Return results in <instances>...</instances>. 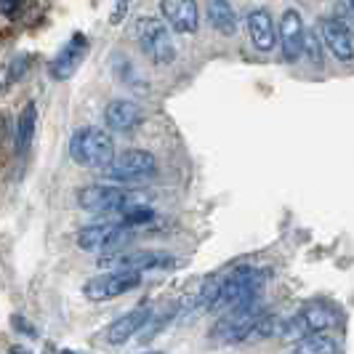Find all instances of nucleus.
Returning a JSON list of instances; mask_svg holds the SVG:
<instances>
[{"instance_id": "a878e982", "label": "nucleus", "mask_w": 354, "mask_h": 354, "mask_svg": "<svg viewBox=\"0 0 354 354\" xmlns=\"http://www.w3.org/2000/svg\"><path fill=\"white\" fill-rule=\"evenodd\" d=\"M14 325H17L19 330H24V333H30V336H35V328H32V325H30V322H27V319L24 317H14Z\"/></svg>"}, {"instance_id": "7c9ffc66", "label": "nucleus", "mask_w": 354, "mask_h": 354, "mask_svg": "<svg viewBox=\"0 0 354 354\" xmlns=\"http://www.w3.org/2000/svg\"><path fill=\"white\" fill-rule=\"evenodd\" d=\"M147 354H160V352H147Z\"/></svg>"}, {"instance_id": "4468645a", "label": "nucleus", "mask_w": 354, "mask_h": 354, "mask_svg": "<svg viewBox=\"0 0 354 354\" xmlns=\"http://www.w3.org/2000/svg\"><path fill=\"white\" fill-rule=\"evenodd\" d=\"M142 106L131 99H115L106 104L104 120L109 131H118V133H131L142 125Z\"/></svg>"}, {"instance_id": "9b49d317", "label": "nucleus", "mask_w": 354, "mask_h": 354, "mask_svg": "<svg viewBox=\"0 0 354 354\" xmlns=\"http://www.w3.org/2000/svg\"><path fill=\"white\" fill-rule=\"evenodd\" d=\"M319 35H322L325 48L333 53L338 62H352L354 59L352 30H346V24L338 17H322V21H319Z\"/></svg>"}, {"instance_id": "4be33fe9", "label": "nucleus", "mask_w": 354, "mask_h": 354, "mask_svg": "<svg viewBox=\"0 0 354 354\" xmlns=\"http://www.w3.org/2000/svg\"><path fill=\"white\" fill-rule=\"evenodd\" d=\"M322 35L317 30H306V37H304V56L312 62V64H322Z\"/></svg>"}, {"instance_id": "39448f33", "label": "nucleus", "mask_w": 354, "mask_h": 354, "mask_svg": "<svg viewBox=\"0 0 354 354\" xmlns=\"http://www.w3.org/2000/svg\"><path fill=\"white\" fill-rule=\"evenodd\" d=\"M139 46L158 67H165L176 59V46L168 35V24L158 17H144L139 21Z\"/></svg>"}, {"instance_id": "aec40b11", "label": "nucleus", "mask_w": 354, "mask_h": 354, "mask_svg": "<svg viewBox=\"0 0 354 354\" xmlns=\"http://www.w3.org/2000/svg\"><path fill=\"white\" fill-rule=\"evenodd\" d=\"M338 344L336 338H330L328 333H315V336H304L301 341L293 344L290 354H336Z\"/></svg>"}, {"instance_id": "f257e3e1", "label": "nucleus", "mask_w": 354, "mask_h": 354, "mask_svg": "<svg viewBox=\"0 0 354 354\" xmlns=\"http://www.w3.org/2000/svg\"><path fill=\"white\" fill-rule=\"evenodd\" d=\"M70 158L77 165L106 171L115 162V142L104 128H80L70 139Z\"/></svg>"}, {"instance_id": "bb28decb", "label": "nucleus", "mask_w": 354, "mask_h": 354, "mask_svg": "<svg viewBox=\"0 0 354 354\" xmlns=\"http://www.w3.org/2000/svg\"><path fill=\"white\" fill-rule=\"evenodd\" d=\"M0 8H3L6 14H11V11H17V8H21V6H19V3H11V0H3V3H0Z\"/></svg>"}, {"instance_id": "2eb2a0df", "label": "nucleus", "mask_w": 354, "mask_h": 354, "mask_svg": "<svg viewBox=\"0 0 354 354\" xmlns=\"http://www.w3.org/2000/svg\"><path fill=\"white\" fill-rule=\"evenodd\" d=\"M245 21H248V35H250L253 48H259V51H272L274 43L280 40V32L274 30L272 14H269L266 8H253Z\"/></svg>"}, {"instance_id": "f8f14e48", "label": "nucleus", "mask_w": 354, "mask_h": 354, "mask_svg": "<svg viewBox=\"0 0 354 354\" xmlns=\"http://www.w3.org/2000/svg\"><path fill=\"white\" fill-rule=\"evenodd\" d=\"M149 319H152V309L149 306H136V309L125 312L123 317H118L106 328L104 341L109 346H123L125 341H131L136 333H142Z\"/></svg>"}, {"instance_id": "20e7f679", "label": "nucleus", "mask_w": 354, "mask_h": 354, "mask_svg": "<svg viewBox=\"0 0 354 354\" xmlns=\"http://www.w3.org/2000/svg\"><path fill=\"white\" fill-rule=\"evenodd\" d=\"M77 205L88 213H125L144 203L133 189H118L109 184H88V187L77 189Z\"/></svg>"}, {"instance_id": "0eeeda50", "label": "nucleus", "mask_w": 354, "mask_h": 354, "mask_svg": "<svg viewBox=\"0 0 354 354\" xmlns=\"http://www.w3.org/2000/svg\"><path fill=\"white\" fill-rule=\"evenodd\" d=\"M158 174V160L147 149H125L123 155H118L115 162L104 171V176L120 184H136L147 181Z\"/></svg>"}, {"instance_id": "f03ea898", "label": "nucleus", "mask_w": 354, "mask_h": 354, "mask_svg": "<svg viewBox=\"0 0 354 354\" xmlns=\"http://www.w3.org/2000/svg\"><path fill=\"white\" fill-rule=\"evenodd\" d=\"M264 283H266L264 269L237 266V269H232L230 274H224L218 299L213 301L211 309L213 312H218V309H234V306L250 301V299H259V290H261Z\"/></svg>"}, {"instance_id": "a211bd4d", "label": "nucleus", "mask_w": 354, "mask_h": 354, "mask_svg": "<svg viewBox=\"0 0 354 354\" xmlns=\"http://www.w3.org/2000/svg\"><path fill=\"white\" fill-rule=\"evenodd\" d=\"M35 131H37V106L35 102L21 109L17 120V136H14V144H17V155H24L30 147H32V139H35Z\"/></svg>"}, {"instance_id": "ddd939ff", "label": "nucleus", "mask_w": 354, "mask_h": 354, "mask_svg": "<svg viewBox=\"0 0 354 354\" xmlns=\"http://www.w3.org/2000/svg\"><path fill=\"white\" fill-rule=\"evenodd\" d=\"M280 48H283L285 62H296L299 56H304V37H306V27L304 19L296 8H288L280 19Z\"/></svg>"}, {"instance_id": "c85d7f7f", "label": "nucleus", "mask_w": 354, "mask_h": 354, "mask_svg": "<svg viewBox=\"0 0 354 354\" xmlns=\"http://www.w3.org/2000/svg\"><path fill=\"white\" fill-rule=\"evenodd\" d=\"M349 11H352V14H354V3H349Z\"/></svg>"}, {"instance_id": "f3484780", "label": "nucleus", "mask_w": 354, "mask_h": 354, "mask_svg": "<svg viewBox=\"0 0 354 354\" xmlns=\"http://www.w3.org/2000/svg\"><path fill=\"white\" fill-rule=\"evenodd\" d=\"M333 325H336V312L328 309L325 304H309L301 315H299V328H301L306 336L325 333Z\"/></svg>"}, {"instance_id": "9d476101", "label": "nucleus", "mask_w": 354, "mask_h": 354, "mask_svg": "<svg viewBox=\"0 0 354 354\" xmlns=\"http://www.w3.org/2000/svg\"><path fill=\"white\" fill-rule=\"evenodd\" d=\"M160 11L162 21L178 35H192L200 27V6L192 0H162Z\"/></svg>"}, {"instance_id": "6e6552de", "label": "nucleus", "mask_w": 354, "mask_h": 354, "mask_svg": "<svg viewBox=\"0 0 354 354\" xmlns=\"http://www.w3.org/2000/svg\"><path fill=\"white\" fill-rule=\"evenodd\" d=\"M139 285H142V274H136V272H104L99 277H91L88 283L83 285V293L91 301H112Z\"/></svg>"}, {"instance_id": "423d86ee", "label": "nucleus", "mask_w": 354, "mask_h": 354, "mask_svg": "<svg viewBox=\"0 0 354 354\" xmlns=\"http://www.w3.org/2000/svg\"><path fill=\"white\" fill-rule=\"evenodd\" d=\"M176 264V259L171 253L162 250H120V253H104L99 259V266H106L109 272H149V269H168Z\"/></svg>"}, {"instance_id": "7ed1b4c3", "label": "nucleus", "mask_w": 354, "mask_h": 354, "mask_svg": "<svg viewBox=\"0 0 354 354\" xmlns=\"http://www.w3.org/2000/svg\"><path fill=\"white\" fill-rule=\"evenodd\" d=\"M266 315V309L259 304V299H250V301L240 304L234 309H227L224 317H218V322L213 325L211 338L213 341H221V344H237V341H245L248 333L253 330V325Z\"/></svg>"}, {"instance_id": "5701e85b", "label": "nucleus", "mask_w": 354, "mask_h": 354, "mask_svg": "<svg viewBox=\"0 0 354 354\" xmlns=\"http://www.w3.org/2000/svg\"><path fill=\"white\" fill-rule=\"evenodd\" d=\"M155 218V208H149L147 203L144 205H136V208H131V211L123 213V224L125 227H142V224H147V221H152Z\"/></svg>"}, {"instance_id": "b1692460", "label": "nucleus", "mask_w": 354, "mask_h": 354, "mask_svg": "<svg viewBox=\"0 0 354 354\" xmlns=\"http://www.w3.org/2000/svg\"><path fill=\"white\" fill-rule=\"evenodd\" d=\"M30 64H32V62H30V56H17V59L11 62V67H8V75H6V80H8V83H14L17 77L21 80V77L27 75V70H30Z\"/></svg>"}, {"instance_id": "412c9836", "label": "nucleus", "mask_w": 354, "mask_h": 354, "mask_svg": "<svg viewBox=\"0 0 354 354\" xmlns=\"http://www.w3.org/2000/svg\"><path fill=\"white\" fill-rule=\"evenodd\" d=\"M115 75L123 80V86H128V88L139 91V93H144L147 91V86H142V75L136 72V67L131 64V59H123V56H115Z\"/></svg>"}, {"instance_id": "6ab92c4d", "label": "nucleus", "mask_w": 354, "mask_h": 354, "mask_svg": "<svg viewBox=\"0 0 354 354\" xmlns=\"http://www.w3.org/2000/svg\"><path fill=\"white\" fill-rule=\"evenodd\" d=\"M208 19L221 35H234L237 32V14H234V6L227 0L208 3Z\"/></svg>"}, {"instance_id": "1a4fd4ad", "label": "nucleus", "mask_w": 354, "mask_h": 354, "mask_svg": "<svg viewBox=\"0 0 354 354\" xmlns=\"http://www.w3.org/2000/svg\"><path fill=\"white\" fill-rule=\"evenodd\" d=\"M88 37L83 35V32H75V35L62 46V51L53 56V62L48 64V72H51L53 80H70L75 72L80 70V64L86 62V56H88Z\"/></svg>"}, {"instance_id": "393cba45", "label": "nucleus", "mask_w": 354, "mask_h": 354, "mask_svg": "<svg viewBox=\"0 0 354 354\" xmlns=\"http://www.w3.org/2000/svg\"><path fill=\"white\" fill-rule=\"evenodd\" d=\"M123 14H128V3H115V11H112V24H120Z\"/></svg>"}, {"instance_id": "dca6fc26", "label": "nucleus", "mask_w": 354, "mask_h": 354, "mask_svg": "<svg viewBox=\"0 0 354 354\" xmlns=\"http://www.w3.org/2000/svg\"><path fill=\"white\" fill-rule=\"evenodd\" d=\"M120 232V224L115 221H99V224H88L77 232V245L83 250H109L115 237Z\"/></svg>"}, {"instance_id": "cd10ccee", "label": "nucleus", "mask_w": 354, "mask_h": 354, "mask_svg": "<svg viewBox=\"0 0 354 354\" xmlns=\"http://www.w3.org/2000/svg\"><path fill=\"white\" fill-rule=\"evenodd\" d=\"M11 354H30V352H24L21 346H14V349H11Z\"/></svg>"}, {"instance_id": "c756f323", "label": "nucleus", "mask_w": 354, "mask_h": 354, "mask_svg": "<svg viewBox=\"0 0 354 354\" xmlns=\"http://www.w3.org/2000/svg\"><path fill=\"white\" fill-rule=\"evenodd\" d=\"M62 354H75V352H67V349H62Z\"/></svg>"}]
</instances>
